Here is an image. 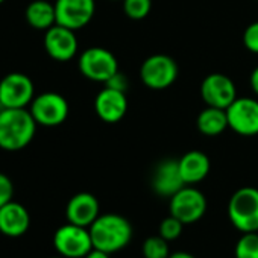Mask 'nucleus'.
Instances as JSON below:
<instances>
[{
  "label": "nucleus",
  "mask_w": 258,
  "mask_h": 258,
  "mask_svg": "<svg viewBox=\"0 0 258 258\" xmlns=\"http://www.w3.org/2000/svg\"><path fill=\"white\" fill-rule=\"evenodd\" d=\"M25 17L31 28L46 32L47 29L56 25L55 4H50L47 0H34L28 5Z\"/></svg>",
  "instance_id": "nucleus-19"
},
{
  "label": "nucleus",
  "mask_w": 258,
  "mask_h": 258,
  "mask_svg": "<svg viewBox=\"0 0 258 258\" xmlns=\"http://www.w3.org/2000/svg\"><path fill=\"white\" fill-rule=\"evenodd\" d=\"M127 85H129V81H127L126 75L121 73L120 70L108 82H105V87H109V88H114V90H118V91H124V93L127 90Z\"/></svg>",
  "instance_id": "nucleus-27"
},
{
  "label": "nucleus",
  "mask_w": 258,
  "mask_h": 258,
  "mask_svg": "<svg viewBox=\"0 0 258 258\" xmlns=\"http://www.w3.org/2000/svg\"><path fill=\"white\" fill-rule=\"evenodd\" d=\"M93 247L114 253L127 246L133 238V226L129 220L115 213L100 214L88 228Z\"/></svg>",
  "instance_id": "nucleus-2"
},
{
  "label": "nucleus",
  "mask_w": 258,
  "mask_h": 258,
  "mask_svg": "<svg viewBox=\"0 0 258 258\" xmlns=\"http://www.w3.org/2000/svg\"><path fill=\"white\" fill-rule=\"evenodd\" d=\"M196 126L199 129V133L207 137L220 136L226 127H229L226 109H220L214 106L204 108L196 118Z\"/></svg>",
  "instance_id": "nucleus-20"
},
{
  "label": "nucleus",
  "mask_w": 258,
  "mask_h": 258,
  "mask_svg": "<svg viewBox=\"0 0 258 258\" xmlns=\"http://www.w3.org/2000/svg\"><path fill=\"white\" fill-rule=\"evenodd\" d=\"M235 258H258V231L243 232L235 244Z\"/></svg>",
  "instance_id": "nucleus-22"
},
{
  "label": "nucleus",
  "mask_w": 258,
  "mask_h": 258,
  "mask_svg": "<svg viewBox=\"0 0 258 258\" xmlns=\"http://www.w3.org/2000/svg\"><path fill=\"white\" fill-rule=\"evenodd\" d=\"M142 252L145 258H169L172 253L169 249V241L161 235L148 237L143 241Z\"/></svg>",
  "instance_id": "nucleus-21"
},
{
  "label": "nucleus",
  "mask_w": 258,
  "mask_h": 258,
  "mask_svg": "<svg viewBox=\"0 0 258 258\" xmlns=\"http://www.w3.org/2000/svg\"><path fill=\"white\" fill-rule=\"evenodd\" d=\"M249 84H250V88L252 91L258 96V67H255L250 73V78H249Z\"/></svg>",
  "instance_id": "nucleus-28"
},
{
  "label": "nucleus",
  "mask_w": 258,
  "mask_h": 258,
  "mask_svg": "<svg viewBox=\"0 0 258 258\" xmlns=\"http://www.w3.org/2000/svg\"><path fill=\"white\" fill-rule=\"evenodd\" d=\"M169 258H196L193 253L185 252V250H178V252H172Z\"/></svg>",
  "instance_id": "nucleus-30"
},
{
  "label": "nucleus",
  "mask_w": 258,
  "mask_h": 258,
  "mask_svg": "<svg viewBox=\"0 0 258 258\" xmlns=\"http://www.w3.org/2000/svg\"><path fill=\"white\" fill-rule=\"evenodd\" d=\"M55 13L56 25L72 31H79L91 22L96 13V2L94 0H56Z\"/></svg>",
  "instance_id": "nucleus-11"
},
{
  "label": "nucleus",
  "mask_w": 258,
  "mask_h": 258,
  "mask_svg": "<svg viewBox=\"0 0 258 258\" xmlns=\"http://www.w3.org/2000/svg\"><path fill=\"white\" fill-rule=\"evenodd\" d=\"M182 229H184V223L172 214L163 219V222L160 223V235L167 241L176 240L182 234Z\"/></svg>",
  "instance_id": "nucleus-24"
},
{
  "label": "nucleus",
  "mask_w": 258,
  "mask_h": 258,
  "mask_svg": "<svg viewBox=\"0 0 258 258\" xmlns=\"http://www.w3.org/2000/svg\"><path fill=\"white\" fill-rule=\"evenodd\" d=\"M201 96L207 106L226 109L237 99V88L229 76L211 73L201 84Z\"/></svg>",
  "instance_id": "nucleus-12"
},
{
  "label": "nucleus",
  "mask_w": 258,
  "mask_h": 258,
  "mask_svg": "<svg viewBox=\"0 0 258 258\" xmlns=\"http://www.w3.org/2000/svg\"><path fill=\"white\" fill-rule=\"evenodd\" d=\"M243 44L249 52L258 55V22L250 23L244 29V32H243Z\"/></svg>",
  "instance_id": "nucleus-25"
},
{
  "label": "nucleus",
  "mask_w": 258,
  "mask_h": 258,
  "mask_svg": "<svg viewBox=\"0 0 258 258\" xmlns=\"http://www.w3.org/2000/svg\"><path fill=\"white\" fill-rule=\"evenodd\" d=\"M53 246L58 253L66 258H84L91 249H94L88 228L70 222L56 229Z\"/></svg>",
  "instance_id": "nucleus-7"
},
{
  "label": "nucleus",
  "mask_w": 258,
  "mask_h": 258,
  "mask_svg": "<svg viewBox=\"0 0 258 258\" xmlns=\"http://www.w3.org/2000/svg\"><path fill=\"white\" fill-rule=\"evenodd\" d=\"M94 111L105 123L120 121L127 111L126 93L105 87L94 99Z\"/></svg>",
  "instance_id": "nucleus-14"
},
{
  "label": "nucleus",
  "mask_w": 258,
  "mask_h": 258,
  "mask_svg": "<svg viewBox=\"0 0 258 258\" xmlns=\"http://www.w3.org/2000/svg\"><path fill=\"white\" fill-rule=\"evenodd\" d=\"M109 255L111 253H108V252H103V250H99V249H91L84 258H111Z\"/></svg>",
  "instance_id": "nucleus-29"
},
{
  "label": "nucleus",
  "mask_w": 258,
  "mask_h": 258,
  "mask_svg": "<svg viewBox=\"0 0 258 258\" xmlns=\"http://www.w3.org/2000/svg\"><path fill=\"white\" fill-rule=\"evenodd\" d=\"M31 226L28 210L19 202H8L0 208V232L8 237H20Z\"/></svg>",
  "instance_id": "nucleus-17"
},
{
  "label": "nucleus",
  "mask_w": 258,
  "mask_h": 258,
  "mask_svg": "<svg viewBox=\"0 0 258 258\" xmlns=\"http://www.w3.org/2000/svg\"><path fill=\"white\" fill-rule=\"evenodd\" d=\"M178 73L179 70L176 61L163 53L151 55L140 67L142 82L151 90H166L172 87L178 78Z\"/></svg>",
  "instance_id": "nucleus-4"
},
{
  "label": "nucleus",
  "mask_w": 258,
  "mask_h": 258,
  "mask_svg": "<svg viewBox=\"0 0 258 258\" xmlns=\"http://www.w3.org/2000/svg\"><path fill=\"white\" fill-rule=\"evenodd\" d=\"M29 111L35 118L37 124L55 127L67 120L70 106L64 96L53 91H47L34 97Z\"/></svg>",
  "instance_id": "nucleus-6"
},
{
  "label": "nucleus",
  "mask_w": 258,
  "mask_h": 258,
  "mask_svg": "<svg viewBox=\"0 0 258 258\" xmlns=\"http://www.w3.org/2000/svg\"><path fill=\"white\" fill-rule=\"evenodd\" d=\"M124 14L131 20H143L151 14L152 0H121Z\"/></svg>",
  "instance_id": "nucleus-23"
},
{
  "label": "nucleus",
  "mask_w": 258,
  "mask_h": 258,
  "mask_svg": "<svg viewBox=\"0 0 258 258\" xmlns=\"http://www.w3.org/2000/svg\"><path fill=\"white\" fill-rule=\"evenodd\" d=\"M4 2H5V0H0V5H2V4H4Z\"/></svg>",
  "instance_id": "nucleus-32"
},
{
  "label": "nucleus",
  "mask_w": 258,
  "mask_h": 258,
  "mask_svg": "<svg viewBox=\"0 0 258 258\" xmlns=\"http://www.w3.org/2000/svg\"><path fill=\"white\" fill-rule=\"evenodd\" d=\"M100 216V205L94 195L81 191L75 195L66 208V217L70 223L90 228V225Z\"/></svg>",
  "instance_id": "nucleus-15"
},
{
  "label": "nucleus",
  "mask_w": 258,
  "mask_h": 258,
  "mask_svg": "<svg viewBox=\"0 0 258 258\" xmlns=\"http://www.w3.org/2000/svg\"><path fill=\"white\" fill-rule=\"evenodd\" d=\"M152 187L157 195L164 198H172L182 187H185V182L179 172L178 160H164L158 164L154 172Z\"/></svg>",
  "instance_id": "nucleus-16"
},
{
  "label": "nucleus",
  "mask_w": 258,
  "mask_h": 258,
  "mask_svg": "<svg viewBox=\"0 0 258 258\" xmlns=\"http://www.w3.org/2000/svg\"><path fill=\"white\" fill-rule=\"evenodd\" d=\"M228 217L240 232L258 231V188L241 187L228 202Z\"/></svg>",
  "instance_id": "nucleus-3"
},
{
  "label": "nucleus",
  "mask_w": 258,
  "mask_h": 258,
  "mask_svg": "<svg viewBox=\"0 0 258 258\" xmlns=\"http://www.w3.org/2000/svg\"><path fill=\"white\" fill-rule=\"evenodd\" d=\"M52 258H66V256H62V255H59V256H52Z\"/></svg>",
  "instance_id": "nucleus-31"
},
{
  "label": "nucleus",
  "mask_w": 258,
  "mask_h": 258,
  "mask_svg": "<svg viewBox=\"0 0 258 258\" xmlns=\"http://www.w3.org/2000/svg\"><path fill=\"white\" fill-rule=\"evenodd\" d=\"M228 124L243 137L258 136V100L252 97H237L228 108Z\"/></svg>",
  "instance_id": "nucleus-10"
},
{
  "label": "nucleus",
  "mask_w": 258,
  "mask_h": 258,
  "mask_svg": "<svg viewBox=\"0 0 258 258\" xmlns=\"http://www.w3.org/2000/svg\"><path fill=\"white\" fill-rule=\"evenodd\" d=\"M35 97L32 79L25 73H10L0 81V105L2 108H26Z\"/></svg>",
  "instance_id": "nucleus-8"
},
{
  "label": "nucleus",
  "mask_w": 258,
  "mask_h": 258,
  "mask_svg": "<svg viewBox=\"0 0 258 258\" xmlns=\"http://www.w3.org/2000/svg\"><path fill=\"white\" fill-rule=\"evenodd\" d=\"M76 31L55 25L44 34V49L47 55L59 62L70 61L78 53V38Z\"/></svg>",
  "instance_id": "nucleus-13"
},
{
  "label": "nucleus",
  "mask_w": 258,
  "mask_h": 258,
  "mask_svg": "<svg viewBox=\"0 0 258 258\" xmlns=\"http://www.w3.org/2000/svg\"><path fill=\"white\" fill-rule=\"evenodd\" d=\"M170 214L179 219L184 225L195 223L204 217L207 211V199L202 191L185 185L170 198Z\"/></svg>",
  "instance_id": "nucleus-9"
},
{
  "label": "nucleus",
  "mask_w": 258,
  "mask_h": 258,
  "mask_svg": "<svg viewBox=\"0 0 258 258\" xmlns=\"http://www.w3.org/2000/svg\"><path fill=\"white\" fill-rule=\"evenodd\" d=\"M2 109H4V108H2V105H0V111H2Z\"/></svg>",
  "instance_id": "nucleus-33"
},
{
  "label": "nucleus",
  "mask_w": 258,
  "mask_h": 258,
  "mask_svg": "<svg viewBox=\"0 0 258 258\" xmlns=\"http://www.w3.org/2000/svg\"><path fill=\"white\" fill-rule=\"evenodd\" d=\"M14 196V185L13 181L8 178V175L0 172V208L5 204L11 202Z\"/></svg>",
  "instance_id": "nucleus-26"
},
{
  "label": "nucleus",
  "mask_w": 258,
  "mask_h": 258,
  "mask_svg": "<svg viewBox=\"0 0 258 258\" xmlns=\"http://www.w3.org/2000/svg\"><path fill=\"white\" fill-rule=\"evenodd\" d=\"M181 176L185 185H193L204 181L211 169L208 155L201 151H190L178 160Z\"/></svg>",
  "instance_id": "nucleus-18"
},
{
  "label": "nucleus",
  "mask_w": 258,
  "mask_h": 258,
  "mask_svg": "<svg viewBox=\"0 0 258 258\" xmlns=\"http://www.w3.org/2000/svg\"><path fill=\"white\" fill-rule=\"evenodd\" d=\"M37 121L26 108H4L0 111V149L17 152L35 137Z\"/></svg>",
  "instance_id": "nucleus-1"
},
{
  "label": "nucleus",
  "mask_w": 258,
  "mask_h": 258,
  "mask_svg": "<svg viewBox=\"0 0 258 258\" xmlns=\"http://www.w3.org/2000/svg\"><path fill=\"white\" fill-rule=\"evenodd\" d=\"M79 72L90 81L108 82L117 72L118 62L115 56L103 47H88L79 56Z\"/></svg>",
  "instance_id": "nucleus-5"
}]
</instances>
